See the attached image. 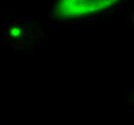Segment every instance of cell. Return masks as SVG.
Returning <instances> with one entry per match:
<instances>
[{
  "instance_id": "1",
  "label": "cell",
  "mask_w": 134,
  "mask_h": 125,
  "mask_svg": "<svg viewBox=\"0 0 134 125\" xmlns=\"http://www.w3.org/2000/svg\"><path fill=\"white\" fill-rule=\"evenodd\" d=\"M121 0H58L55 15L62 19L85 17L109 9Z\"/></svg>"
}]
</instances>
